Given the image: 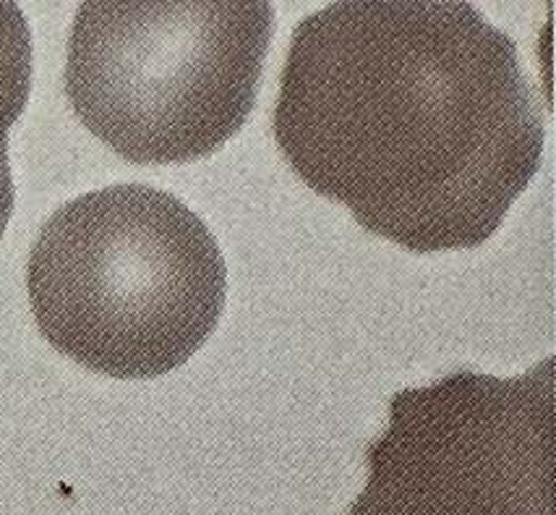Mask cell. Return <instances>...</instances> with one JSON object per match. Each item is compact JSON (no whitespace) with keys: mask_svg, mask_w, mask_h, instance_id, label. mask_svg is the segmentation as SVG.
<instances>
[{"mask_svg":"<svg viewBox=\"0 0 556 515\" xmlns=\"http://www.w3.org/2000/svg\"><path fill=\"white\" fill-rule=\"evenodd\" d=\"M288 165L368 234L476 249L543 158L517 45L470 3H332L290 40L271 115Z\"/></svg>","mask_w":556,"mask_h":515,"instance_id":"1","label":"cell"},{"mask_svg":"<svg viewBox=\"0 0 556 515\" xmlns=\"http://www.w3.org/2000/svg\"><path fill=\"white\" fill-rule=\"evenodd\" d=\"M42 338L115 379L176 372L215 332L228 269L212 230L167 191L118 184L71 199L29 251Z\"/></svg>","mask_w":556,"mask_h":515,"instance_id":"2","label":"cell"},{"mask_svg":"<svg viewBox=\"0 0 556 515\" xmlns=\"http://www.w3.org/2000/svg\"><path fill=\"white\" fill-rule=\"evenodd\" d=\"M271 32L267 0L81 3L68 35V102L128 163H191L249 121Z\"/></svg>","mask_w":556,"mask_h":515,"instance_id":"3","label":"cell"},{"mask_svg":"<svg viewBox=\"0 0 556 515\" xmlns=\"http://www.w3.org/2000/svg\"><path fill=\"white\" fill-rule=\"evenodd\" d=\"M556 362L394 392L348 515H556Z\"/></svg>","mask_w":556,"mask_h":515,"instance_id":"4","label":"cell"},{"mask_svg":"<svg viewBox=\"0 0 556 515\" xmlns=\"http://www.w3.org/2000/svg\"><path fill=\"white\" fill-rule=\"evenodd\" d=\"M31 29L16 3L0 0V158H9V131L31 95Z\"/></svg>","mask_w":556,"mask_h":515,"instance_id":"5","label":"cell"},{"mask_svg":"<svg viewBox=\"0 0 556 515\" xmlns=\"http://www.w3.org/2000/svg\"><path fill=\"white\" fill-rule=\"evenodd\" d=\"M14 176H11L9 158H0V238L9 228L11 212H14Z\"/></svg>","mask_w":556,"mask_h":515,"instance_id":"6","label":"cell"}]
</instances>
